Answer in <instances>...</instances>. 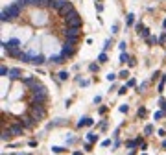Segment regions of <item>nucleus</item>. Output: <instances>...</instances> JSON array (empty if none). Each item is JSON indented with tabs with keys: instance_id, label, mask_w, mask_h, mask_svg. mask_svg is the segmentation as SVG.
Instances as JSON below:
<instances>
[{
	"instance_id": "nucleus-1",
	"label": "nucleus",
	"mask_w": 166,
	"mask_h": 155,
	"mask_svg": "<svg viewBox=\"0 0 166 155\" xmlns=\"http://www.w3.org/2000/svg\"><path fill=\"white\" fill-rule=\"evenodd\" d=\"M46 98H48L46 87H44L43 83L37 81V83L32 87V102H35V103H44V102H46Z\"/></svg>"
},
{
	"instance_id": "nucleus-2",
	"label": "nucleus",
	"mask_w": 166,
	"mask_h": 155,
	"mask_svg": "<svg viewBox=\"0 0 166 155\" xmlns=\"http://www.w3.org/2000/svg\"><path fill=\"white\" fill-rule=\"evenodd\" d=\"M21 13H22V9L13 2V4H9L6 9H2V13H0V21H2V22H9V21H13V19L21 17Z\"/></svg>"
},
{
	"instance_id": "nucleus-3",
	"label": "nucleus",
	"mask_w": 166,
	"mask_h": 155,
	"mask_svg": "<svg viewBox=\"0 0 166 155\" xmlns=\"http://www.w3.org/2000/svg\"><path fill=\"white\" fill-rule=\"evenodd\" d=\"M28 111H30V114H32V116L37 120V122L46 116V109H44L43 103H35V102H32V103H30V109H28Z\"/></svg>"
},
{
	"instance_id": "nucleus-4",
	"label": "nucleus",
	"mask_w": 166,
	"mask_h": 155,
	"mask_svg": "<svg viewBox=\"0 0 166 155\" xmlns=\"http://www.w3.org/2000/svg\"><path fill=\"white\" fill-rule=\"evenodd\" d=\"M65 24H67V28H81L83 21H81V17L78 15V11H72L68 17H65Z\"/></svg>"
},
{
	"instance_id": "nucleus-5",
	"label": "nucleus",
	"mask_w": 166,
	"mask_h": 155,
	"mask_svg": "<svg viewBox=\"0 0 166 155\" xmlns=\"http://www.w3.org/2000/svg\"><path fill=\"white\" fill-rule=\"evenodd\" d=\"M19 122L24 126V129H33L35 127V124H37V120H35L32 114H24V116L19 118Z\"/></svg>"
},
{
	"instance_id": "nucleus-6",
	"label": "nucleus",
	"mask_w": 166,
	"mask_h": 155,
	"mask_svg": "<svg viewBox=\"0 0 166 155\" xmlns=\"http://www.w3.org/2000/svg\"><path fill=\"white\" fill-rule=\"evenodd\" d=\"M21 44H22V43L19 41V39H15V37H13V39H9V41H2V48L8 52V50H17V48H22Z\"/></svg>"
},
{
	"instance_id": "nucleus-7",
	"label": "nucleus",
	"mask_w": 166,
	"mask_h": 155,
	"mask_svg": "<svg viewBox=\"0 0 166 155\" xmlns=\"http://www.w3.org/2000/svg\"><path fill=\"white\" fill-rule=\"evenodd\" d=\"M74 54H76V48H74V44L65 43V44H63V50H61V56H63V57H72Z\"/></svg>"
},
{
	"instance_id": "nucleus-8",
	"label": "nucleus",
	"mask_w": 166,
	"mask_h": 155,
	"mask_svg": "<svg viewBox=\"0 0 166 155\" xmlns=\"http://www.w3.org/2000/svg\"><path fill=\"white\" fill-rule=\"evenodd\" d=\"M81 28H65V37H79Z\"/></svg>"
},
{
	"instance_id": "nucleus-9",
	"label": "nucleus",
	"mask_w": 166,
	"mask_h": 155,
	"mask_svg": "<svg viewBox=\"0 0 166 155\" xmlns=\"http://www.w3.org/2000/svg\"><path fill=\"white\" fill-rule=\"evenodd\" d=\"M30 63L37 67V65H44L46 59H44V56H41V54H39V56H30Z\"/></svg>"
},
{
	"instance_id": "nucleus-10",
	"label": "nucleus",
	"mask_w": 166,
	"mask_h": 155,
	"mask_svg": "<svg viewBox=\"0 0 166 155\" xmlns=\"http://www.w3.org/2000/svg\"><path fill=\"white\" fill-rule=\"evenodd\" d=\"M140 144H144L142 137H137L135 141H125V146H127V148H131V149H135L137 146H140Z\"/></svg>"
},
{
	"instance_id": "nucleus-11",
	"label": "nucleus",
	"mask_w": 166,
	"mask_h": 155,
	"mask_svg": "<svg viewBox=\"0 0 166 155\" xmlns=\"http://www.w3.org/2000/svg\"><path fill=\"white\" fill-rule=\"evenodd\" d=\"M9 129H11V133H13V135H22V131H24V126H22V124L17 120V122H15V124H13V126L9 127Z\"/></svg>"
},
{
	"instance_id": "nucleus-12",
	"label": "nucleus",
	"mask_w": 166,
	"mask_h": 155,
	"mask_svg": "<svg viewBox=\"0 0 166 155\" xmlns=\"http://www.w3.org/2000/svg\"><path fill=\"white\" fill-rule=\"evenodd\" d=\"M72 11H76V9H74V8H72V4H70V2H68V4H67V6H65V8L61 9V13H59V15H61V17L65 19V17H68V15H70V13H72Z\"/></svg>"
},
{
	"instance_id": "nucleus-13",
	"label": "nucleus",
	"mask_w": 166,
	"mask_h": 155,
	"mask_svg": "<svg viewBox=\"0 0 166 155\" xmlns=\"http://www.w3.org/2000/svg\"><path fill=\"white\" fill-rule=\"evenodd\" d=\"M22 76H24V74H22L21 68H11V70H9V78H11V79H19Z\"/></svg>"
},
{
	"instance_id": "nucleus-14",
	"label": "nucleus",
	"mask_w": 166,
	"mask_h": 155,
	"mask_svg": "<svg viewBox=\"0 0 166 155\" xmlns=\"http://www.w3.org/2000/svg\"><path fill=\"white\" fill-rule=\"evenodd\" d=\"M67 4H68V0H55V4H54V8H52V9H55V11L61 13V9L67 6Z\"/></svg>"
},
{
	"instance_id": "nucleus-15",
	"label": "nucleus",
	"mask_w": 166,
	"mask_h": 155,
	"mask_svg": "<svg viewBox=\"0 0 166 155\" xmlns=\"http://www.w3.org/2000/svg\"><path fill=\"white\" fill-rule=\"evenodd\" d=\"M48 61L50 63H55V65H63V63H67V57H63V56H52Z\"/></svg>"
},
{
	"instance_id": "nucleus-16",
	"label": "nucleus",
	"mask_w": 166,
	"mask_h": 155,
	"mask_svg": "<svg viewBox=\"0 0 166 155\" xmlns=\"http://www.w3.org/2000/svg\"><path fill=\"white\" fill-rule=\"evenodd\" d=\"M22 48H17V50H8V56L9 57H17V59H21V56H22Z\"/></svg>"
},
{
	"instance_id": "nucleus-17",
	"label": "nucleus",
	"mask_w": 166,
	"mask_h": 155,
	"mask_svg": "<svg viewBox=\"0 0 166 155\" xmlns=\"http://www.w3.org/2000/svg\"><path fill=\"white\" fill-rule=\"evenodd\" d=\"M22 83H24V85H28V87L32 89L33 85L37 83V78H33V76H28V78H24V79H22Z\"/></svg>"
},
{
	"instance_id": "nucleus-18",
	"label": "nucleus",
	"mask_w": 166,
	"mask_h": 155,
	"mask_svg": "<svg viewBox=\"0 0 166 155\" xmlns=\"http://www.w3.org/2000/svg\"><path fill=\"white\" fill-rule=\"evenodd\" d=\"M68 76H70V74H68L67 70H61V72L57 74V81H59V83H61V81H67Z\"/></svg>"
},
{
	"instance_id": "nucleus-19",
	"label": "nucleus",
	"mask_w": 166,
	"mask_h": 155,
	"mask_svg": "<svg viewBox=\"0 0 166 155\" xmlns=\"http://www.w3.org/2000/svg\"><path fill=\"white\" fill-rule=\"evenodd\" d=\"M125 24H127V26H135V15L133 13H127V17H125Z\"/></svg>"
},
{
	"instance_id": "nucleus-20",
	"label": "nucleus",
	"mask_w": 166,
	"mask_h": 155,
	"mask_svg": "<svg viewBox=\"0 0 166 155\" xmlns=\"http://www.w3.org/2000/svg\"><path fill=\"white\" fill-rule=\"evenodd\" d=\"M87 142H90V144L98 142V135H94V133H87Z\"/></svg>"
},
{
	"instance_id": "nucleus-21",
	"label": "nucleus",
	"mask_w": 166,
	"mask_h": 155,
	"mask_svg": "<svg viewBox=\"0 0 166 155\" xmlns=\"http://www.w3.org/2000/svg\"><path fill=\"white\" fill-rule=\"evenodd\" d=\"M125 61H131V57H129V54H125V52H122L120 54V63H125Z\"/></svg>"
},
{
	"instance_id": "nucleus-22",
	"label": "nucleus",
	"mask_w": 166,
	"mask_h": 155,
	"mask_svg": "<svg viewBox=\"0 0 166 155\" xmlns=\"http://www.w3.org/2000/svg\"><path fill=\"white\" fill-rule=\"evenodd\" d=\"M0 76H9V68L6 67V65H2V67H0Z\"/></svg>"
},
{
	"instance_id": "nucleus-23",
	"label": "nucleus",
	"mask_w": 166,
	"mask_h": 155,
	"mask_svg": "<svg viewBox=\"0 0 166 155\" xmlns=\"http://www.w3.org/2000/svg\"><path fill=\"white\" fill-rule=\"evenodd\" d=\"M89 70H90V72H98V70H100V65H98V63H90V65H89Z\"/></svg>"
},
{
	"instance_id": "nucleus-24",
	"label": "nucleus",
	"mask_w": 166,
	"mask_h": 155,
	"mask_svg": "<svg viewBox=\"0 0 166 155\" xmlns=\"http://www.w3.org/2000/svg\"><path fill=\"white\" fill-rule=\"evenodd\" d=\"M26 2L30 4V6H35V8H41V2H43V0H26Z\"/></svg>"
},
{
	"instance_id": "nucleus-25",
	"label": "nucleus",
	"mask_w": 166,
	"mask_h": 155,
	"mask_svg": "<svg viewBox=\"0 0 166 155\" xmlns=\"http://www.w3.org/2000/svg\"><path fill=\"white\" fill-rule=\"evenodd\" d=\"M144 28H146V26H144L142 22H137V24H135V30H137V33H138V35L142 33V30H144Z\"/></svg>"
},
{
	"instance_id": "nucleus-26",
	"label": "nucleus",
	"mask_w": 166,
	"mask_h": 155,
	"mask_svg": "<svg viewBox=\"0 0 166 155\" xmlns=\"http://www.w3.org/2000/svg\"><path fill=\"white\" fill-rule=\"evenodd\" d=\"M159 105H160V111L166 114V100H164V98H160V100H159Z\"/></svg>"
},
{
	"instance_id": "nucleus-27",
	"label": "nucleus",
	"mask_w": 166,
	"mask_h": 155,
	"mask_svg": "<svg viewBox=\"0 0 166 155\" xmlns=\"http://www.w3.org/2000/svg\"><path fill=\"white\" fill-rule=\"evenodd\" d=\"M146 43H148V44H155V43H159V39L155 35H149L148 39H146Z\"/></svg>"
},
{
	"instance_id": "nucleus-28",
	"label": "nucleus",
	"mask_w": 166,
	"mask_h": 155,
	"mask_svg": "<svg viewBox=\"0 0 166 155\" xmlns=\"http://www.w3.org/2000/svg\"><path fill=\"white\" fill-rule=\"evenodd\" d=\"M137 114H138L140 118H144L146 114H148V111H146V107H138V111H137Z\"/></svg>"
},
{
	"instance_id": "nucleus-29",
	"label": "nucleus",
	"mask_w": 166,
	"mask_h": 155,
	"mask_svg": "<svg viewBox=\"0 0 166 155\" xmlns=\"http://www.w3.org/2000/svg\"><path fill=\"white\" fill-rule=\"evenodd\" d=\"M98 61H100V63H107V54L102 52V54L98 56Z\"/></svg>"
},
{
	"instance_id": "nucleus-30",
	"label": "nucleus",
	"mask_w": 166,
	"mask_h": 155,
	"mask_svg": "<svg viewBox=\"0 0 166 155\" xmlns=\"http://www.w3.org/2000/svg\"><path fill=\"white\" fill-rule=\"evenodd\" d=\"M87 120H89V116H85V118H81V120H79V122L76 124V126H78V127H85V126H87Z\"/></svg>"
},
{
	"instance_id": "nucleus-31",
	"label": "nucleus",
	"mask_w": 166,
	"mask_h": 155,
	"mask_svg": "<svg viewBox=\"0 0 166 155\" xmlns=\"http://www.w3.org/2000/svg\"><path fill=\"white\" fill-rule=\"evenodd\" d=\"M164 83H166V76L160 78V83H159V92H163V91H164Z\"/></svg>"
},
{
	"instance_id": "nucleus-32",
	"label": "nucleus",
	"mask_w": 166,
	"mask_h": 155,
	"mask_svg": "<svg viewBox=\"0 0 166 155\" xmlns=\"http://www.w3.org/2000/svg\"><path fill=\"white\" fill-rule=\"evenodd\" d=\"M52 152L54 153H61V152H65V148L63 146H52Z\"/></svg>"
},
{
	"instance_id": "nucleus-33",
	"label": "nucleus",
	"mask_w": 166,
	"mask_h": 155,
	"mask_svg": "<svg viewBox=\"0 0 166 155\" xmlns=\"http://www.w3.org/2000/svg\"><path fill=\"white\" fill-rule=\"evenodd\" d=\"M146 87H148V83H146V81H144V83H140L138 87H137V92H144V89H146Z\"/></svg>"
},
{
	"instance_id": "nucleus-34",
	"label": "nucleus",
	"mask_w": 166,
	"mask_h": 155,
	"mask_svg": "<svg viewBox=\"0 0 166 155\" xmlns=\"http://www.w3.org/2000/svg\"><path fill=\"white\" fill-rule=\"evenodd\" d=\"M144 133H146V135H152V133H153V126H149V124H148V126L144 127Z\"/></svg>"
},
{
	"instance_id": "nucleus-35",
	"label": "nucleus",
	"mask_w": 166,
	"mask_h": 155,
	"mask_svg": "<svg viewBox=\"0 0 166 155\" xmlns=\"http://www.w3.org/2000/svg\"><path fill=\"white\" fill-rule=\"evenodd\" d=\"M118 78H122V79H127V78H129V72H127V70H122V72L118 74Z\"/></svg>"
},
{
	"instance_id": "nucleus-36",
	"label": "nucleus",
	"mask_w": 166,
	"mask_h": 155,
	"mask_svg": "<svg viewBox=\"0 0 166 155\" xmlns=\"http://www.w3.org/2000/svg\"><path fill=\"white\" fill-rule=\"evenodd\" d=\"M111 48V39H105V44H103V52H107Z\"/></svg>"
},
{
	"instance_id": "nucleus-37",
	"label": "nucleus",
	"mask_w": 166,
	"mask_h": 155,
	"mask_svg": "<svg viewBox=\"0 0 166 155\" xmlns=\"http://www.w3.org/2000/svg\"><path fill=\"white\" fill-rule=\"evenodd\" d=\"M125 85H127V87H135V85H137V81H135V78H129Z\"/></svg>"
},
{
	"instance_id": "nucleus-38",
	"label": "nucleus",
	"mask_w": 166,
	"mask_h": 155,
	"mask_svg": "<svg viewBox=\"0 0 166 155\" xmlns=\"http://www.w3.org/2000/svg\"><path fill=\"white\" fill-rule=\"evenodd\" d=\"M163 116H164V113H163V111H157V113L153 114V118H155V120H160Z\"/></svg>"
},
{
	"instance_id": "nucleus-39",
	"label": "nucleus",
	"mask_w": 166,
	"mask_h": 155,
	"mask_svg": "<svg viewBox=\"0 0 166 155\" xmlns=\"http://www.w3.org/2000/svg\"><path fill=\"white\" fill-rule=\"evenodd\" d=\"M127 89H129L127 85H124V87H120V89H118V94H125V92H127Z\"/></svg>"
},
{
	"instance_id": "nucleus-40",
	"label": "nucleus",
	"mask_w": 166,
	"mask_h": 155,
	"mask_svg": "<svg viewBox=\"0 0 166 155\" xmlns=\"http://www.w3.org/2000/svg\"><path fill=\"white\" fill-rule=\"evenodd\" d=\"M111 30H113V33H118V30H120V24H118V22H114Z\"/></svg>"
},
{
	"instance_id": "nucleus-41",
	"label": "nucleus",
	"mask_w": 166,
	"mask_h": 155,
	"mask_svg": "<svg viewBox=\"0 0 166 155\" xmlns=\"http://www.w3.org/2000/svg\"><path fill=\"white\" fill-rule=\"evenodd\" d=\"M116 78H118V76H116V74H113V72H111V74H107V79H109V81H114Z\"/></svg>"
},
{
	"instance_id": "nucleus-42",
	"label": "nucleus",
	"mask_w": 166,
	"mask_h": 155,
	"mask_svg": "<svg viewBox=\"0 0 166 155\" xmlns=\"http://www.w3.org/2000/svg\"><path fill=\"white\" fill-rule=\"evenodd\" d=\"M125 46H127V44H125V41H120V44H118V48L122 50V52H125Z\"/></svg>"
},
{
	"instance_id": "nucleus-43",
	"label": "nucleus",
	"mask_w": 166,
	"mask_h": 155,
	"mask_svg": "<svg viewBox=\"0 0 166 155\" xmlns=\"http://www.w3.org/2000/svg\"><path fill=\"white\" fill-rule=\"evenodd\" d=\"M102 146H103V148H109V146H111V138H105V141L102 142Z\"/></svg>"
},
{
	"instance_id": "nucleus-44",
	"label": "nucleus",
	"mask_w": 166,
	"mask_h": 155,
	"mask_svg": "<svg viewBox=\"0 0 166 155\" xmlns=\"http://www.w3.org/2000/svg\"><path fill=\"white\" fill-rule=\"evenodd\" d=\"M129 111V105H120V113H127Z\"/></svg>"
},
{
	"instance_id": "nucleus-45",
	"label": "nucleus",
	"mask_w": 166,
	"mask_h": 155,
	"mask_svg": "<svg viewBox=\"0 0 166 155\" xmlns=\"http://www.w3.org/2000/svg\"><path fill=\"white\" fill-rule=\"evenodd\" d=\"M98 113H100V114H105V113H107V107H105V105H102V107L98 109Z\"/></svg>"
},
{
	"instance_id": "nucleus-46",
	"label": "nucleus",
	"mask_w": 166,
	"mask_h": 155,
	"mask_svg": "<svg viewBox=\"0 0 166 155\" xmlns=\"http://www.w3.org/2000/svg\"><path fill=\"white\" fill-rule=\"evenodd\" d=\"M159 76H160V72H159V70H155V72H153V76H152V81H155V79H157Z\"/></svg>"
},
{
	"instance_id": "nucleus-47",
	"label": "nucleus",
	"mask_w": 166,
	"mask_h": 155,
	"mask_svg": "<svg viewBox=\"0 0 166 155\" xmlns=\"http://www.w3.org/2000/svg\"><path fill=\"white\" fill-rule=\"evenodd\" d=\"M90 81H89V79H81V83H79V85H81V87H87V85H89Z\"/></svg>"
},
{
	"instance_id": "nucleus-48",
	"label": "nucleus",
	"mask_w": 166,
	"mask_h": 155,
	"mask_svg": "<svg viewBox=\"0 0 166 155\" xmlns=\"http://www.w3.org/2000/svg\"><path fill=\"white\" fill-rule=\"evenodd\" d=\"M90 148H92V144H90V142L85 144V149H87V152H90Z\"/></svg>"
},
{
	"instance_id": "nucleus-49",
	"label": "nucleus",
	"mask_w": 166,
	"mask_h": 155,
	"mask_svg": "<svg viewBox=\"0 0 166 155\" xmlns=\"http://www.w3.org/2000/svg\"><path fill=\"white\" fill-rule=\"evenodd\" d=\"M72 155H83V153H81V152H74Z\"/></svg>"
},
{
	"instance_id": "nucleus-50",
	"label": "nucleus",
	"mask_w": 166,
	"mask_h": 155,
	"mask_svg": "<svg viewBox=\"0 0 166 155\" xmlns=\"http://www.w3.org/2000/svg\"><path fill=\"white\" fill-rule=\"evenodd\" d=\"M127 155H135V149H131V152H129V153H127Z\"/></svg>"
},
{
	"instance_id": "nucleus-51",
	"label": "nucleus",
	"mask_w": 166,
	"mask_h": 155,
	"mask_svg": "<svg viewBox=\"0 0 166 155\" xmlns=\"http://www.w3.org/2000/svg\"><path fill=\"white\" fill-rule=\"evenodd\" d=\"M163 148H166V138H164V141H163Z\"/></svg>"
},
{
	"instance_id": "nucleus-52",
	"label": "nucleus",
	"mask_w": 166,
	"mask_h": 155,
	"mask_svg": "<svg viewBox=\"0 0 166 155\" xmlns=\"http://www.w3.org/2000/svg\"><path fill=\"white\" fill-rule=\"evenodd\" d=\"M163 26H164V28H166V19H164V21H163Z\"/></svg>"
},
{
	"instance_id": "nucleus-53",
	"label": "nucleus",
	"mask_w": 166,
	"mask_h": 155,
	"mask_svg": "<svg viewBox=\"0 0 166 155\" xmlns=\"http://www.w3.org/2000/svg\"><path fill=\"white\" fill-rule=\"evenodd\" d=\"M15 155H22V153H15Z\"/></svg>"
},
{
	"instance_id": "nucleus-54",
	"label": "nucleus",
	"mask_w": 166,
	"mask_h": 155,
	"mask_svg": "<svg viewBox=\"0 0 166 155\" xmlns=\"http://www.w3.org/2000/svg\"><path fill=\"white\" fill-rule=\"evenodd\" d=\"M100 2H102V0H98V4H100Z\"/></svg>"
}]
</instances>
